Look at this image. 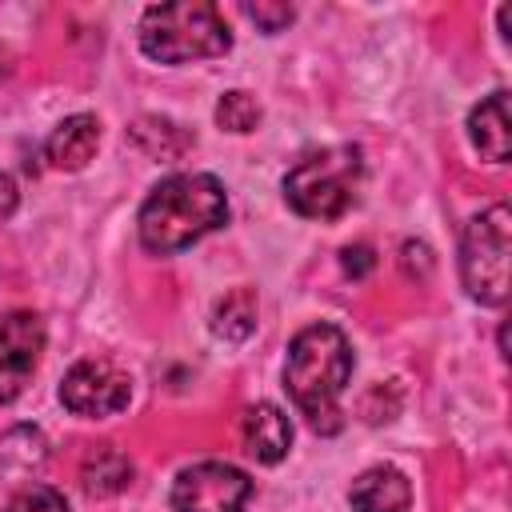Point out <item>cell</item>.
<instances>
[{
	"label": "cell",
	"mask_w": 512,
	"mask_h": 512,
	"mask_svg": "<svg viewBox=\"0 0 512 512\" xmlns=\"http://www.w3.org/2000/svg\"><path fill=\"white\" fill-rule=\"evenodd\" d=\"M348 376H352V348L336 324H308L304 332L292 336L284 360V388L300 408V416L324 436L344 428L340 392Z\"/></svg>",
	"instance_id": "obj_1"
},
{
	"label": "cell",
	"mask_w": 512,
	"mask_h": 512,
	"mask_svg": "<svg viewBox=\"0 0 512 512\" xmlns=\"http://www.w3.org/2000/svg\"><path fill=\"white\" fill-rule=\"evenodd\" d=\"M228 220L224 184L208 172H180L160 180L140 208V244L156 256H172Z\"/></svg>",
	"instance_id": "obj_2"
},
{
	"label": "cell",
	"mask_w": 512,
	"mask_h": 512,
	"mask_svg": "<svg viewBox=\"0 0 512 512\" xmlns=\"http://www.w3.org/2000/svg\"><path fill=\"white\" fill-rule=\"evenodd\" d=\"M140 48L148 60H160V64L208 60L232 48V32L216 12V4L208 0L156 4L140 20Z\"/></svg>",
	"instance_id": "obj_3"
},
{
	"label": "cell",
	"mask_w": 512,
	"mask_h": 512,
	"mask_svg": "<svg viewBox=\"0 0 512 512\" xmlns=\"http://www.w3.org/2000/svg\"><path fill=\"white\" fill-rule=\"evenodd\" d=\"M364 176L360 148L352 144H332L320 152H308L288 176H284V196L288 204L308 216V220H336L356 204V188Z\"/></svg>",
	"instance_id": "obj_4"
},
{
	"label": "cell",
	"mask_w": 512,
	"mask_h": 512,
	"mask_svg": "<svg viewBox=\"0 0 512 512\" xmlns=\"http://www.w3.org/2000/svg\"><path fill=\"white\" fill-rule=\"evenodd\" d=\"M508 252H512V216L504 204L472 216L460 236V280L472 300L504 304L508 300Z\"/></svg>",
	"instance_id": "obj_5"
},
{
	"label": "cell",
	"mask_w": 512,
	"mask_h": 512,
	"mask_svg": "<svg viewBox=\"0 0 512 512\" xmlns=\"http://www.w3.org/2000/svg\"><path fill=\"white\" fill-rule=\"evenodd\" d=\"M248 500H252V480L220 460H200L184 468L172 484L176 512H244Z\"/></svg>",
	"instance_id": "obj_6"
},
{
	"label": "cell",
	"mask_w": 512,
	"mask_h": 512,
	"mask_svg": "<svg viewBox=\"0 0 512 512\" xmlns=\"http://www.w3.org/2000/svg\"><path fill=\"white\" fill-rule=\"evenodd\" d=\"M60 400L68 412L88 416V420L116 416L132 400V380L112 360H80L68 368V376L60 384Z\"/></svg>",
	"instance_id": "obj_7"
},
{
	"label": "cell",
	"mask_w": 512,
	"mask_h": 512,
	"mask_svg": "<svg viewBox=\"0 0 512 512\" xmlns=\"http://www.w3.org/2000/svg\"><path fill=\"white\" fill-rule=\"evenodd\" d=\"M44 352V320L36 312H8L0 320V404H12Z\"/></svg>",
	"instance_id": "obj_8"
},
{
	"label": "cell",
	"mask_w": 512,
	"mask_h": 512,
	"mask_svg": "<svg viewBox=\"0 0 512 512\" xmlns=\"http://www.w3.org/2000/svg\"><path fill=\"white\" fill-rule=\"evenodd\" d=\"M240 436H244L248 456H256L260 464H276V460L288 456L292 420H288L276 404H252V408L240 416Z\"/></svg>",
	"instance_id": "obj_9"
},
{
	"label": "cell",
	"mask_w": 512,
	"mask_h": 512,
	"mask_svg": "<svg viewBox=\"0 0 512 512\" xmlns=\"http://www.w3.org/2000/svg\"><path fill=\"white\" fill-rule=\"evenodd\" d=\"M96 144H100V124H96V116L76 112V116L60 120V124L52 128V136H48V144H44V156H48L52 168L76 172V168H84V164L96 156Z\"/></svg>",
	"instance_id": "obj_10"
},
{
	"label": "cell",
	"mask_w": 512,
	"mask_h": 512,
	"mask_svg": "<svg viewBox=\"0 0 512 512\" xmlns=\"http://www.w3.org/2000/svg\"><path fill=\"white\" fill-rule=\"evenodd\" d=\"M468 132H472V144L480 148L484 160L492 164H504L512 156V132H508V92L496 88L492 96H484L472 116H468Z\"/></svg>",
	"instance_id": "obj_11"
},
{
	"label": "cell",
	"mask_w": 512,
	"mask_h": 512,
	"mask_svg": "<svg viewBox=\"0 0 512 512\" xmlns=\"http://www.w3.org/2000/svg\"><path fill=\"white\" fill-rule=\"evenodd\" d=\"M348 500H352L356 512H404L408 500H412V488H408L404 472L380 464V468H368L352 480Z\"/></svg>",
	"instance_id": "obj_12"
},
{
	"label": "cell",
	"mask_w": 512,
	"mask_h": 512,
	"mask_svg": "<svg viewBox=\"0 0 512 512\" xmlns=\"http://www.w3.org/2000/svg\"><path fill=\"white\" fill-rule=\"evenodd\" d=\"M44 456H48V444H44L40 428H32V424H16L12 432L0 436V472H20L24 476V472L40 468Z\"/></svg>",
	"instance_id": "obj_13"
},
{
	"label": "cell",
	"mask_w": 512,
	"mask_h": 512,
	"mask_svg": "<svg viewBox=\"0 0 512 512\" xmlns=\"http://www.w3.org/2000/svg\"><path fill=\"white\" fill-rule=\"evenodd\" d=\"M80 476H84V488L92 496H112V492H120L132 480V460L124 452H116V448H96L84 460V472Z\"/></svg>",
	"instance_id": "obj_14"
},
{
	"label": "cell",
	"mask_w": 512,
	"mask_h": 512,
	"mask_svg": "<svg viewBox=\"0 0 512 512\" xmlns=\"http://www.w3.org/2000/svg\"><path fill=\"white\" fill-rule=\"evenodd\" d=\"M212 328H216V336H224V340H232V344H236V340H248L252 328H256V292H252V288L228 292V296L216 304Z\"/></svg>",
	"instance_id": "obj_15"
},
{
	"label": "cell",
	"mask_w": 512,
	"mask_h": 512,
	"mask_svg": "<svg viewBox=\"0 0 512 512\" xmlns=\"http://www.w3.org/2000/svg\"><path fill=\"white\" fill-rule=\"evenodd\" d=\"M216 124L228 132H252L260 124V104L248 92H224L216 104Z\"/></svg>",
	"instance_id": "obj_16"
},
{
	"label": "cell",
	"mask_w": 512,
	"mask_h": 512,
	"mask_svg": "<svg viewBox=\"0 0 512 512\" xmlns=\"http://www.w3.org/2000/svg\"><path fill=\"white\" fill-rule=\"evenodd\" d=\"M4 512H68V504H64V496H60L56 488L32 484V488H20V492L8 500Z\"/></svg>",
	"instance_id": "obj_17"
},
{
	"label": "cell",
	"mask_w": 512,
	"mask_h": 512,
	"mask_svg": "<svg viewBox=\"0 0 512 512\" xmlns=\"http://www.w3.org/2000/svg\"><path fill=\"white\" fill-rule=\"evenodd\" d=\"M244 12H248L264 32H280V28L292 20V8H288V4H276V8H272V4H244Z\"/></svg>",
	"instance_id": "obj_18"
},
{
	"label": "cell",
	"mask_w": 512,
	"mask_h": 512,
	"mask_svg": "<svg viewBox=\"0 0 512 512\" xmlns=\"http://www.w3.org/2000/svg\"><path fill=\"white\" fill-rule=\"evenodd\" d=\"M340 256H344V272H348V276H356V280H360V276H368V272H372V264H376V260H372V248H368V244L344 248Z\"/></svg>",
	"instance_id": "obj_19"
},
{
	"label": "cell",
	"mask_w": 512,
	"mask_h": 512,
	"mask_svg": "<svg viewBox=\"0 0 512 512\" xmlns=\"http://www.w3.org/2000/svg\"><path fill=\"white\" fill-rule=\"evenodd\" d=\"M12 212H16V184H12V176L0 172V220Z\"/></svg>",
	"instance_id": "obj_20"
}]
</instances>
